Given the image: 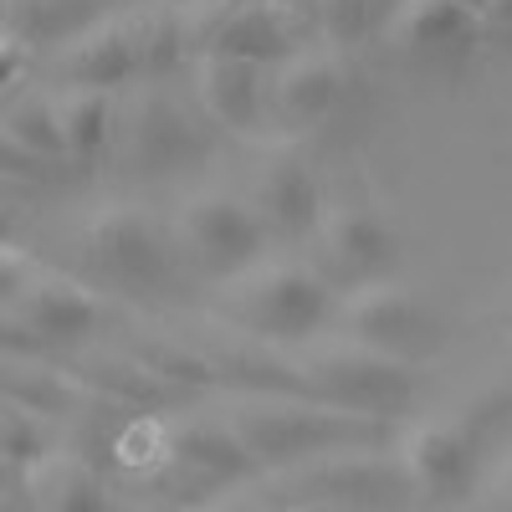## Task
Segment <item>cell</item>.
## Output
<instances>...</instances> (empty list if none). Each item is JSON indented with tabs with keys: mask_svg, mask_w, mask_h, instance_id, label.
<instances>
[{
	"mask_svg": "<svg viewBox=\"0 0 512 512\" xmlns=\"http://www.w3.org/2000/svg\"><path fill=\"white\" fill-rule=\"evenodd\" d=\"M47 67L57 77V88H113V93H123L128 82L144 77L123 11H108L88 31L62 41L57 52H47Z\"/></svg>",
	"mask_w": 512,
	"mask_h": 512,
	"instance_id": "cell-17",
	"label": "cell"
},
{
	"mask_svg": "<svg viewBox=\"0 0 512 512\" xmlns=\"http://www.w3.org/2000/svg\"><path fill=\"white\" fill-rule=\"evenodd\" d=\"M175 236H180L185 262L216 282L262 262L267 246L277 241L272 226L262 221V210L251 205V195H236V190H190L175 205Z\"/></svg>",
	"mask_w": 512,
	"mask_h": 512,
	"instance_id": "cell-8",
	"label": "cell"
},
{
	"mask_svg": "<svg viewBox=\"0 0 512 512\" xmlns=\"http://www.w3.org/2000/svg\"><path fill=\"white\" fill-rule=\"evenodd\" d=\"M6 41L26 52H57L62 41H72L77 31H88L93 21H103V0H6Z\"/></svg>",
	"mask_w": 512,
	"mask_h": 512,
	"instance_id": "cell-21",
	"label": "cell"
},
{
	"mask_svg": "<svg viewBox=\"0 0 512 512\" xmlns=\"http://www.w3.org/2000/svg\"><path fill=\"white\" fill-rule=\"evenodd\" d=\"M128 36H134V52L144 77H175L180 67H190V41H185V11L180 0H134L123 6Z\"/></svg>",
	"mask_w": 512,
	"mask_h": 512,
	"instance_id": "cell-22",
	"label": "cell"
},
{
	"mask_svg": "<svg viewBox=\"0 0 512 512\" xmlns=\"http://www.w3.org/2000/svg\"><path fill=\"white\" fill-rule=\"evenodd\" d=\"M57 446H62V425L57 420L6 400V466H21V472H26L31 461H41Z\"/></svg>",
	"mask_w": 512,
	"mask_h": 512,
	"instance_id": "cell-27",
	"label": "cell"
},
{
	"mask_svg": "<svg viewBox=\"0 0 512 512\" xmlns=\"http://www.w3.org/2000/svg\"><path fill=\"white\" fill-rule=\"evenodd\" d=\"M159 472L175 487H195V492H221L236 482L256 477V461L241 446V436L231 431L226 410H180L164 415V461Z\"/></svg>",
	"mask_w": 512,
	"mask_h": 512,
	"instance_id": "cell-9",
	"label": "cell"
},
{
	"mask_svg": "<svg viewBox=\"0 0 512 512\" xmlns=\"http://www.w3.org/2000/svg\"><path fill=\"white\" fill-rule=\"evenodd\" d=\"M0 313H6V349L21 338V354L82 349L113 318L103 292L21 246L0 251Z\"/></svg>",
	"mask_w": 512,
	"mask_h": 512,
	"instance_id": "cell-3",
	"label": "cell"
},
{
	"mask_svg": "<svg viewBox=\"0 0 512 512\" xmlns=\"http://www.w3.org/2000/svg\"><path fill=\"white\" fill-rule=\"evenodd\" d=\"M487 26H512V0H477Z\"/></svg>",
	"mask_w": 512,
	"mask_h": 512,
	"instance_id": "cell-29",
	"label": "cell"
},
{
	"mask_svg": "<svg viewBox=\"0 0 512 512\" xmlns=\"http://www.w3.org/2000/svg\"><path fill=\"white\" fill-rule=\"evenodd\" d=\"M262 6L277 21V31L287 36V47H313V41H323L318 0H262Z\"/></svg>",
	"mask_w": 512,
	"mask_h": 512,
	"instance_id": "cell-28",
	"label": "cell"
},
{
	"mask_svg": "<svg viewBox=\"0 0 512 512\" xmlns=\"http://www.w3.org/2000/svg\"><path fill=\"white\" fill-rule=\"evenodd\" d=\"M251 205L262 210V221L272 226V236H313L318 216L328 210L318 169L308 159V149L297 144V134H272L256 149L251 164V185H246Z\"/></svg>",
	"mask_w": 512,
	"mask_h": 512,
	"instance_id": "cell-11",
	"label": "cell"
},
{
	"mask_svg": "<svg viewBox=\"0 0 512 512\" xmlns=\"http://www.w3.org/2000/svg\"><path fill=\"white\" fill-rule=\"evenodd\" d=\"M349 82V62L344 47H328V41H313V47H292L282 62H272V128L277 134H303V128L323 123L338 98H344Z\"/></svg>",
	"mask_w": 512,
	"mask_h": 512,
	"instance_id": "cell-14",
	"label": "cell"
},
{
	"mask_svg": "<svg viewBox=\"0 0 512 512\" xmlns=\"http://www.w3.org/2000/svg\"><path fill=\"white\" fill-rule=\"evenodd\" d=\"M231 431L251 451L256 472H287L313 456L344 451V446H384L390 420H374L359 410H338L297 390H226L221 400Z\"/></svg>",
	"mask_w": 512,
	"mask_h": 512,
	"instance_id": "cell-1",
	"label": "cell"
},
{
	"mask_svg": "<svg viewBox=\"0 0 512 512\" xmlns=\"http://www.w3.org/2000/svg\"><path fill=\"white\" fill-rule=\"evenodd\" d=\"M400 456L410 466V482L420 502L446 507L461 502L477 482V436L461 420H420L400 436Z\"/></svg>",
	"mask_w": 512,
	"mask_h": 512,
	"instance_id": "cell-16",
	"label": "cell"
},
{
	"mask_svg": "<svg viewBox=\"0 0 512 512\" xmlns=\"http://www.w3.org/2000/svg\"><path fill=\"white\" fill-rule=\"evenodd\" d=\"M297 359V379L303 390L323 405L338 410H359L374 420H395L415 405L420 395V374L410 359H395L384 349H369L349 333H333V338H308V344L292 349Z\"/></svg>",
	"mask_w": 512,
	"mask_h": 512,
	"instance_id": "cell-4",
	"label": "cell"
},
{
	"mask_svg": "<svg viewBox=\"0 0 512 512\" xmlns=\"http://www.w3.org/2000/svg\"><path fill=\"white\" fill-rule=\"evenodd\" d=\"M210 123L205 108L169 88V77H139L118 93V134H113V159L128 175H175V169L205 159L210 149Z\"/></svg>",
	"mask_w": 512,
	"mask_h": 512,
	"instance_id": "cell-6",
	"label": "cell"
},
{
	"mask_svg": "<svg viewBox=\"0 0 512 512\" xmlns=\"http://www.w3.org/2000/svg\"><path fill=\"white\" fill-rule=\"evenodd\" d=\"M338 333L359 338L369 349H384L395 359H420L425 349L436 344V313L425 308V297L395 277H374L359 282L338 297V313H333Z\"/></svg>",
	"mask_w": 512,
	"mask_h": 512,
	"instance_id": "cell-10",
	"label": "cell"
},
{
	"mask_svg": "<svg viewBox=\"0 0 512 512\" xmlns=\"http://www.w3.org/2000/svg\"><path fill=\"white\" fill-rule=\"evenodd\" d=\"M67 364L77 369V379L98 390L103 400L123 405L128 415H164L175 400H185L180 384L159 379L139 354H128L123 344H82V349H67Z\"/></svg>",
	"mask_w": 512,
	"mask_h": 512,
	"instance_id": "cell-19",
	"label": "cell"
},
{
	"mask_svg": "<svg viewBox=\"0 0 512 512\" xmlns=\"http://www.w3.org/2000/svg\"><path fill=\"white\" fill-rule=\"evenodd\" d=\"M400 0H318V16H323V41L328 47H354V41L384 31L390 11Z\"/></svg>",
	"mask_w": 512,
	"mask_h": 512,
	"instance_id": "cell-26",
	"label": "cell"
},
{
	"mask_svg": "<svg viewBox=\"0 0 512 512\" xmlns=\"http://www.w3.org/2000/svg\"><path fill=\"white\" fill-rule=\"evenodd\" d=\"M190 93L205 118L226 134L267 139L272 128V62L256 57H195L190 62Z\"/></svg>",
	"mask_w": 512,
	"mask_h": 512,
	"instance_id": "cell-13",
	"label": "cell"
},
{
	"mask_svg": "<svg viewBox=\"0 0 512 512\" xmlns=\"http://www.w3.org/2000/svg\"><path fill=\"white\" fill-rule=\"evenodd\" d=\"M313 256L308 262L338 287V292H349L359 282H374L390 272L395 262V226L379 216L374 205H328L313 236H308Z\"/></svg>",
	"mask_w": 512,
	"mask_h": 512,
	"instance_id": "cell-12",
	"label": "cell"
},
{
	"mask_svg": "<svg viewBox=\"0 0 512 512\" xmlns=\"http://www.w3.org/2000/svg\"><path fill=\"white\" fill-rule=\"evenodd\" d=\"M57 118H62L72 164H93L103 149H113L118 93L113 88H57Z\"/></svg>",
	"mask_w": 512,
	"mask_h": 512,
	"instance_id": "cell-24",
	"label": "cell"
},
{
	"mask_svg": "<svg viewBox=\"0 0 512 512\" xmlns=\"http://www.w3.org/2000/svg\"><path fill=\"white\" fill-rule=\"evenodd\" d=\"M0 144H16L47 164H72L67 154V134H62V118H57V93H11L6 103V128H0Z\"/></svg>",
	"mask_w": 512,
	"mask_h": 512,
	"instance_id": "cell-25",
	"label": "cell"
},
{
	"mask_svg": "<svg viewBox=\"0 0 512 512\" xmlns=\"http://www.w3.org/2000/svg\"><path fill=\"white\" fill-rule=\"evenodd\" d=\"M502 492H507V507H512V472H507V487Z\"/></svg>",
	"mask_w": 512,
	"mask_h": 512,
	"instance_id": "cell-30",
	"label": "cell"
},
{
	"mask_svg": "<svg viewBox=\"0 0 512 512\" xmlns=\"http://www.w3.org/2000/svg\"><path fill=\"white\" fill-rule=\"evenodd\" d=\"M482 26L487 21L477 0H400L384 21V41L410 62H436L446 52H466Z\"/></svg>",
	"mask_w": 512,
	"mask_h": 512,
	"instance_id": "cell-18",
	"label": "cell"
},
{
	"mask_svg": "<svg viewBox=\"0 0 512 512\" xmlns=\"http://www.w3.org/2000/svg\"><path fill=\"white\" fill-rule=\"evenodd\" d=\"M82 267L93 282H108L118 292H159L175 282L185 251L175 236V221H159L139 200H103L88 210L77 231Z\"/></svg>",
	"mask_w": 512,
	"mask_h": 512,
	"instance_id": "cell-5",
	"label": "cell"
},
{
	"mask_svg": "<svg viewBox=\"0 0 512 512\" xmlns=\"http://www.w3.org/2000/svg\"><path fill=\"white\" fill-rule=\"evenodd\" d=\"M31 512H113V482L103 477V461L77 446H57L26 466Z\"/></svg>",
	"mask_w": 512,
	"mask_h": 512,
	"instance_id": "cell-20",
	"label": "cell"
},
{
	"mask_svg": "<svg viewBox=\"0 0 512 512\" xmlns=\"http://www.w3.org/2000/svg\"><path fill=\"white\" fill-rule=\"evenodd\" d=\"M292 512H323V507H292Z\"/></svg>",
	"mask_w": 512,
	"mask_h": 512,
	"instance_id": "cell-31",
	"label": "cell"
},
{
	"mask_svg": "<svg viewBox=\"0 0 512 512\" xmlns=\"http://www.w3.org/2000/svg\"><path fill=\"white\" fill-rule=\"evenodd\" d=\"M118 344L128 349V354H139L159 379H169V384H180L185 395H195V390H221V374H216V364L205 359V349L195 344V338H185V333H164V328H134L128 323L123 333H118Z\"/></svg>",
	"mask_w": 512,
	"mask_h": 512,
	"instance_id": "cell-23",
	"label": "cell"
},
{
	"mask_svg": "<svg viewBox=\"0 0 512 512\" xmlns=\"http://www.w3.org/2000/svg\"><path fill=\"white\" fill-rule=\"evenodd\" d=\"M190 57H256L282 62L292 47L262 0H180Z\"/></svg>",
	"mask_w": 512,
	"mask_h": 512,
	"instance_id": "cell-15",
	"label": "cell"
},
{
	"mask_svg": "<svg viewBox=\"0 0 512 512\" xmlns=\"http://www.w3.org/2000/svg\"><path fill=\"white\" fill-rule=\"evenodd\" d=\"M221 323L256 333L267 344L297 349L318 338L333 313H338V287L308 262V256H262V262L241 267L236 277H226L216 287V303H210Z\"/></svg>",
	"mask_w": 512,
	"mask_h": 512,
	"instance_id": "cell-2",
	"label": "cell"
},
{
	"mask_svg": "<svg viewBox=\"0 0 512 512\" xmlns=\"http://www.w3.org/2000/svg\"><path fill=\"white\" fill-rule=\"evenodd\" d=\"M272 482L292 497L323 512H410L420 502L400 446H344L313 456L303 466L272 472Z\"/></svg>",
	"mask_w": 512,
	"mask_h": 512,
	"instance_id": "cell-7",
	"label": "cell"
}]
</instances>
